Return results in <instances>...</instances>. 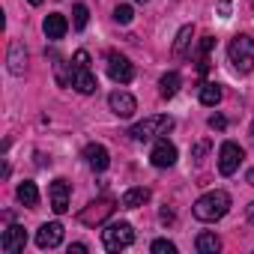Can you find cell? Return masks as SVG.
Listing matches in <instances>:
<instances>
[{"mask_svg": "<svg viewBox=\"0 0 254 254\" xmlns=\"http://www.w3.org/2000/svg\"><path fill=\"white\" fill-rule=\"evenodd\" d=\"M200 102H203L206 108H215V105L221 102V87H218V84H203V87H200Z\"/></svg>", "mask_w": 254, "mask_h": 254, "instance_id": "7402d4cb", "label": "cell"}, {"mask_svg": "<svg viewBox=\"0 0 254 254\" xmlns=\"http://www.w3.org/2000/svg\"><path fill=\"white\" fill-rule=\"evenodd\" d=\"M138 3H147V0H138Z\"/></svg>", "mask_w": 254, "mask_h": 254, "instance_id": "e575fe53", "label": "cell"}, {"mask_svg": "<svg viewBox=\"0 0 254 254\" xmlns=\"http://www.w3.org/2000/svg\"><path fill=\"white\" fill-rule=\"evenodd\" d=\"M111 212H114V200L102 197V200H93V203H87V206L78 212V221H81V224H90V227H96V224H102V221H105Z\"/></svg>", "mask_w": 254, "mask_h": 254, "instance_id": "52a82bcc", "label": "cell"}, {"mask_svg": "<svg viewBox=\"0 0 254 254\" xmlns=\"http://www.w3.org/2000/svg\"><path fill=\"white\" fill-rule=\"evenodd\" d=\"M224 126H227V120H224L221 114H212V117H209V129H218V132H221Z\"/></svg>", "mask_w": 254, "mask_h": 254, "instance_id": "484cf974", "label": "cell"}, {"mask_svg": "<svg viewBox=\"0 0 254 254\" xmlns=\"http://www.w3.org/2000/svg\"><path fill=\"white\" fill-rule=\"evenodd\" d=\"M162 221H174V212L171 209H162Z\"/></svg>", "mask_w": 254, "mask_h": 254, "instance_id": "f546056e", "label": "cell"}, {"mask_svg": "<svg viewBox=\"0 0 254 254\" xmlns=\"http://www.w3.org/2000/svg\"><path fill=\"white\" fill-rule=\"evenodd\" d=\"M69 194H72V186L66 180H54L51 189H48V197H51V209L57 215H63L69 209Z\"/></svg>", "mask_w": 254, "mask_h": 254, "instance_id": "7c38bea8", "label": "cell"}, {"mask_svg": "<svg viewBox=\"0 0 254 254\" xmlns=\"http://www.w3.org/2000/svg\"><path fill=\"white\" fill-rule=\"evenodd\" d=\"M227 54H230V63L239 75H248L254 69V39L251 36H233Z\"/></svg>", "mask_w": 254, "mask_h": 254, "instance_id": "277c9868", "label": "cell"}, {"mask_svg": "<svg viewBox=\"0 0 254 254\" xmlns=\"http://www.w3.org/2000/svg\"><path fill=\"white\" fill-rule=\"evenodd\" d=\"M248 186H254V171H248Z\"/></svg>", "mask_w": 254, "mask_h": 254, "instance_id": "1f68e13d", "label": "cell"}, {"mask_svg": "<svg viewBox=\"0 0 254 254\" xmlns=\"http://www.w3.org/2000/svg\"><path fill=\"white\" fill-rule=\"evenodd\" d=\"M180 84H183L180 72H168V75H162V81H159V96H162V99H174V96L180 93Z\"/></svg>", "mask_w": 254, "mask_h": 254, "instance_id": "ac0fdd59", "label": "cell"}, {"mask_svg": "<svg viewBox=\"0 0 254 254\" xmlns=\"http://www.w3.org/2000/svg\"><path fill=\"white\" fill-rule=\"evenodd\" d=\"M171 129H174V117H168V114H156V117H147V120L135 123L129 135H132L135 141H153V138L168 135Z\"/></svg>", "mask_w": 254, "mask_h": 254, "instance_id": "3957f363", "label": "cell"}, {"mask_svg": "<svg viewBox=\"0 0 254 254\" xmlns=\"http://www.w3.org/2000/svg\"><path fill=\"white\" fill-rule=\"evenodd\" d=\"M84 159H87V165H90L96 174L108 171V165H111V156H108V150H105L102 144H87V147H84Z\"/></svg>", "mask_w": 254, "mask_h": 254, "instance_id": "5bb4252c", "label": "cell"}, {"mask_svg": "<svg viewBox=\"0 0 254 254\" xmlns=\"http://www.w3.org/2000/svg\"><path fill=\"white\" fill-rule=\"evenodd\" d=\"M206 147H209V144H206V141H203V144H197V147H194V159H197V162H200V156H203V153H206Z\"/></svg>", "mask_w": 254, "mask_h": 254, "instance_id": "f1b7e54d", "label": "cell"}, {"mask_svg": "<svg viewBox=\"0 0 254 254\" xmlns=\"http://www.w3.org/2000/svg\"><path fill=\"white\" fill-rule=\"evenodd\" d=\"M108 75H111V81H117V84H129V81L135 78V66L126 60L123 54H108Z\"/></svg>", "mask_w": 254, "mask_h": 254, "instance_id": "ba28073f", "label": "cell"}, {"mask_svg": "<svg viewBox=\"0 0 254 254\" xmlns=\"http://www.w3.org/2000/svg\"><path fill=\"white\" fill-rule=\"evenodd\" d=\"M102 242H105L108 251H123L135 242V230H132L129 221H114L102 230Z\"/></svg>", "mask_w": 254, "mask_h": 254, "instance_id": "5b68a950", "label": "cell"}, {"mask_svg": "<svg viewBox=\"0 0 254 254\" xmlns=\"http://www.w3.org/2000/svg\"><path fill=\"white\" fill-rule=\"evenodd\" d=\"M24 245H27V233L21 224L6 227L3 236H0V251H6V254H18V251H24Z\"/></svg>", "mask_w": 254, "mask_h": 254, "instance_id": "9c48e42d", "label": "cell"}, {"mask_svg": "<svg viewBox=\"0 0 254 254\" xmlns=\"http://www.w3.org/2000/svg\"><path fill=\"white\" fill-rule=\"evenodd\" d=\"M248 221L254 224V203H248Z\"/></svg>", "mask_w": 254, "mask_h": 254, "instance_id": "4dcf8cb0", "label": "cell"}, {"mask_svg": "<svg viewBox=\"0 0 254 254\" xmlns=\"http://www.w3.org/2000/svg\"><path fill=\"white\" fill-rule=\"evenodd\" d=\"M24 69H27L24 45H21V42H12V45H9V72H12V75H24Z\"/></svg>", "mask_w": 254, "mask_h": 254, "instance_id": "e0dca14e", "label": "cell"}, {"mask_svg": "<svg viewBox=\"0 0 254 254\" xmlns=\"http://www.w3.org/2000/svg\"><path fill=\"white\" fill-rule=\"evenodd\" d=\"M108 105H111V111L117 114V117H132L135 111H138V102H135V96L132 93H126V90H114L111 96H108Z\"/></svg>", "mask_w": 254, "mask_h": 254, "instance_id": "30bf717a", "label": "cell"}, {"mask_svg": "<svg viewBox=\"0 0 254 254\" xmlns=\"http://www.w3.org/2000/svg\"><path fill=\"white\" fill-rule=\"evenodd\" d=\"M242 159H245L242 147H239V144H233V141H224V144H221V150H218V171H221V177H233V174L239 171Z\"/></svg>", "mask_w": 254, "mask_h": 254, "instance_id": "8992f818", "label": "cell"}, {"mask_svg": "<svg viewBox=\"0 0 254 254\" xmlns=\"http://www.w3.org/2000/svg\"><path fill=\"white\" fill-rule=\"evenodd\" d=\"M132 18H135V9H132L129 3H123V6L114 9V21H117V24H129Z\"/></svg>", "mask_w": 254, "mask_h": 254, "instance_id": "cb8c5ba5", "label": "cell"}, {"mask_svg": "<svg viewBox=\"0 0 254 254\" xmlns=\"http://www.w3.org/2000/svg\"><path fill=\"white\" fill-rule=\"evenodd\" d=\"M212 42H215L212 36H203V42H200V54H203V57L209 54V48H212Z\"/></svg>", "mask_w": 254, "mask_h": 254, "instance_id": "4316f807", "label": "cell"}, {"mask_svg": "<svg viewBox=\"0 0 254 254\" xmlns=\"http://www.w3.org/2000/svg\"><path fill=\"white\" fill-rule=\"evenodd\" d=\"M150 248H153V254H177V245L171 239H156Z\"/></svg>", "mask_w": 254, "mask_h": 254, "instance_id": "d4e9b609", "label": "cell"}, {"mask_svg": "<svg viewBox=\"0 0 254 254\" xmlns=\"http://www.w3.org/2000/svg\"><path fill=\"white\" fill-rule=\"evenodd\" d=\"M27 3H33V6H42V3H45V0H27Z\"/></svg>", "mask_w": 254, "mask_h": 254, "instance_id": "d6a6232c", "label": "cell"}, {"mask_svg": "<svg viewBox=\"0 0 254 254\" xmlns=\"http://www.w3.org/2000/svg\"><path fill=\"white\" fill-rule=\"evenodd\" d=\"M194 245H197V251H200V254H215V251L221 248V239H218L215 233H200Z\"/></svg>", "mask_w": 254, "mask_h": 254, "instance_id": "ffe728a7", "label": "cell"}, {"mask_svg": "<svg viewBox=\"0 0 254 254\" xmlns=\"http://www.w3.org/2000/svg\"><path fill=\"white\" fill-rule=\"evenodd\" d=\"M42 30H45V36H48V39H63V36H66V30H69V21H66V15L51 12V15H45Z\"/></svg>", "mask_w": 254, "mask_h": 254, "instance_id": "9a60e30c", "label": "cell"}, {"mask_svg": "<svg viewBox=\"0 0 254 254\" xmlns=\"http://www.w3.org/2000/svg\"><path fill=\"white\" fill-rule=\"evenodd\" d=\"M87 251V245L84 242H75V245H69V254H84Z\"/></svg>", "mask_w": 254, "mask_h": 254, "instance_id": "83f0119b", "label": "cell"}, {"mask_svg": "<svg viewBox=\"0 0 254 254\" xmlns=\"http://www.w3.org/2000/svg\"><path fill=\"white\" fill-rule=\"evenodd\" d=\"M150 162H153L156 168H171V165L177 162V147H174L168 138H159L156 147H153V153H150Z\"/></svg>", "mask_w": 254, "mask_h": 254, "instance_id": "4fadbf2b", "label": "cell"}, {"mask_svg": "<svg viewBox=\"0 0 254 254\" xmlns=\"http://www.w3.org/2000/svg\"><path fill=\"white\" fill-rule=\"evenodd\" d=\"M191 212H194V218H197V221H218V218H224V215L230 212V194H227V191H221V189L206 191L203 197H197V200H194Z\"/></svg>", "mask_w": 254, "mask_h": 254, "instance_id": "6da1fadb", "label": "cell"}, {"mask_svg": "<svg viewBox=\"0 0 254 254\" xmlns=\"http://www.w3.org/2000/svg\"><path fill=\"white\" fill-rule=\"evenodd\" d=\"M251 6H254V0H251Z\"/></svg>", "mask_w": 254, "mask_h": 254, "instance_id": "d590c367", "label": "cell"}, {"mask_svg": "<svg viewBox=\"0 0 254 254\" xmlns=\"http://www.w3.org/2000/svg\"><path fill=\"white\" fill-rule=\"evenodd\" d=\"M87 21H90V9H87L84 3H78V6L72 9V24H75V30H84Z\"/></svg>", "mask_w": 254, "mask_h": 254, "instance_id": "603a6c76", "label": "cell"}, {"mask_svg": "<svg viewBox=\"0 0 254 254\" xmlns=\"http://www.w3.org/2000/svg\"><path fill=\"white\" fill-rule=\"evenodd\" d=\"M191 36H194V27H191V24H186V27L177 33V39H174V54H177V57H183V54H186V48H189Z\"/></svg>", "mask_w": 254, "mask_h": 254, "instance_id": "44dd1931", "label": "cell"}, {"mask_svg": "<svg viewBox=\"0 0 254 254\" xmlns=\"http://www.w3.org/2000/svg\"><path fill=\"white\" fill-rule=\"evenodd\" d=\"M251 141H254V126H251Z\"/></svg>", "mask_w": 254, "mask_h": 254, "instance_id": "836d02e7", "label": "cell"}, {"mask_svg": "<svg viewBox=\"0 0 254 254\" xmlns=\"http://www.w3.org/2000/svg\"><path fill=\"white\" fill-rule=\"evenodd\" d=\"M147 200H150V189L138 186V189H129V191L120 197V206H123V209H138V206H144Z\"/></svg>", "mask_w": 254, "mask_h": 254, "instance_id": "2e32d148", "label": "cell"}, {"mask_svg": "<svg viewBox=\"0 0 254 254\" xmlns=\"http://www.w3.org/2000/svg\"><path fill=\"white\" fill-rule=\"evenodd\" d=\"M72 87L84 96L99 90V81L90 72V54L87 51H75V57H72Z\"/></svg>", "mask_w": 254, "mask_h": 254, "instance_id": "7a4b0ae2", "label": "cell"}, {"mask_svg": "<svg viewBox=\"0 0 254 254\" xmlns=\"http://www.w3.org/2000/svg\"><path fill=\"white\" fill-rule=\"evenodd\" d=\"M63 242V224L60 221H45L39 230H36V245L45 251V248H57Z\"/></svg>", "mask_w": 254, "mask_h": 254, "instance_id": "8fae6325", "label": "cell"}, {"mask_svg": "<svg viewBox=\"0 0 254 254\" xmlns=\"http://www.w3.org/2000/svg\"><path fill=\"white\" fill-rule=\"evenodd\" d=\"M15 194H18V200H21L24 206H36V203H39V189H36V183H30V180L18 183Z\"/></svg>", "mask_w": 254, "mask_h": 254, "instance_id": "d6986e66", "label": "cell"}]
</instances>
